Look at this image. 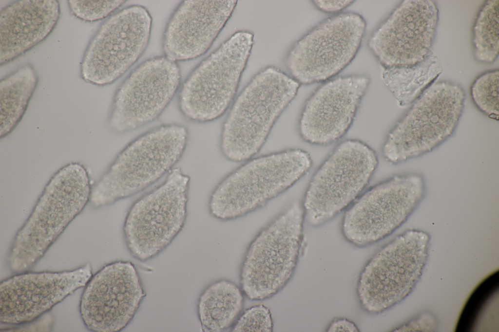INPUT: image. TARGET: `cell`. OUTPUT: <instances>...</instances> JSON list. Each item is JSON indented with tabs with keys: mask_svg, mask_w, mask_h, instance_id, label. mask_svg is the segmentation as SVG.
<instances>
[{
	"mask_svg": "<svg viewBox=\"0 0 499 332\" xmlns=\"http://www.w3.org/2000/svg\"><path fill=\"white\" fill-rule=\"evenodd\" d=\"M181 81L176 62L165 56L137 67L117 89L109 123L116 132H127L156 119L170 102Z\"/></svg>",
	"mask_w": 499,
	"mask_h": 332,
	"instance_id": "5bb4252c",
	"label": "cell"
},
{
	"mask_svg": "<svg viewBox=\"0 0 499 332\" xmlns=\"http://www.w3.org/2000/svg\"><path fill=\"white\" fill-rule=\"evenodd\" d=\"M152 19L140 5L108 18L90 41L81 66L82 78L98 86L113 83L141 56L150 37Z\"/></svg>",
	"mask_w": 499,
	"mask_h": 332,
	"instance_id": "4fadbf2b",
	"label": "cell"
},
{
	"mask_svg": "<svg viewBox=\"0 0 499 332\" xmlns=\"http://www.w3.org/2000/svg\"><path fill=\"white\" fill-rule=\"evenodd\" d=\"M124 0H70L69 7L77 18L89 22L104 19L124 3Z\"/></svg>",
	"mask_w": 499,
	"mask_h": 332,
	"instance_id": "484cf974",
	"label": "cell"
},
{
	"mask_svg": "<svg viewBox=\"0 0 499 332\" xmlns=\"http://www.w3.org/2000/svg\"><path fill=\"white\" fill-rule=\"evenodd\" d=\"M312 165L309 153L300 148L252 158L217 184L210 198L209 212L221 221L245 216L292 186Z\"/></svg>",
	"mask_w": 499,
	"mask_h": 332,
	"instance_id": "277c9868",
	"label": "cell"
},
{
	"mask_svg": "<svg viewBox=\"0 0 499 332\" xmlns=\"http://www.w3.org/2000/svg\"><path fill=\"white\" fill-rule=\"evenodd\" d=\"M184 126L164 125L130 142L92 189L90 202L99 208L145 190L170 172L183 154L188 141Z\"/></svg>",
	"mask_w": 499,
	"mask_h": 332,
	"instance_id": "3957f363",
	"label": "cell"
},
{
	"mask_svg": "<svg viewBox=\"0 0 499 332\" xmlns=\"http://www.w3.org/2000/svg\"><path fill=\"white\" fill-rule=\"evenodd\" d=\"M499 0H487L479 11L473 28L474 55L482 63H492L499 53Z\"/></svg>",
	"mask_w": 499,
	"mask_h": 332,
	"instance_id": "cb8c5ba5",
	"label": "cell"
},
{
	"mask_svg": "<svg viewBox=\"0 0 499 332\" xmlns=\"http://www.w3.org/2000/svg\"><path fill=\"white\" fill-rule=\"evenodd\" d=\"M369 83L367 75L354 74L328 81L318 88L300 115L301 138L319 146L340 139L351 126Z\"/></svg>",
	"mask_w": 499,
	"mask_h": 332,
	"instance_id": "ac0fdd59",
	"label": "cell"
},
{
	"mask_svg": "<svg viewBox=\"0 0 499 332\" xmlns=\"http://www.w3.org/2000/svg\"><path fill=\"white\" fill-rule=\"evenodd\" d=\"M429 235L409 230L384 246L368 260L357 283L362 308L377 314L400 302L419 279L425 264Z\"/></svg>",
	"mask_w": 499,
	"mask_h": 332,
	"instance_id": "30bf717a",
	"label": "cell"
},
{
	"mask_svg": "<svg viewBox=\"0 0 499 332\" xmlns=\"http://www.w3.org/2000/svg\"><path fill=\"white\" fill-rule=\"evenodd\" d=\"M273 321L269 309L263 304L247 309L234 323L232 332H271Z\"/></svg>",
	"mask_w": 499,
	"mask_h": 332,
	"instance_id": "4316f807",
	"label": "cell"
},
{
	"mask_svg": "<svg viewBox=\"0 0 499 332\" xmlns=\"http://www.w3.org/2000/svg\"><path fill=\"white\" fill-rule=\"evenodd\" d=\"M299 87L292 76L274 67L256 74L236 98L223 123L220 146L224 156L240 162L258 153Z\"/></svg>",
	"mask_w": 499,
	"mask_h": 332,
	"instance_id": "7a4b0ae2",
	"label": "cell"
},
{
	"mask_svg": "<svg viewBox=\"0 0 499 332\" xmlns=\"http://www.w3.org/2000/svg\"><path fill=\"white\" fill-rule=\"evenodd\" d=\"M466 95L459 84L434 83L388 133L384 158L396 164L432 151L450 138L462 115Z\"/></svg>",
	"mask_w": 499,
	"mask_h": 332,
	"instance_id": "5b68a950",
	"label": "cell"
},
{
	"mask_svg": "<svg viewBox=\"0 0 499 332\" xmlns=\"http://www.w3.org/2000/svg\"><path fill=\"white\" fill-rule=\"evenodd\" d=\"M378 165L366 143L348 139L339 144L312 176L302 203L305 221L321 226L347 209L362 194Z\"/></svg>",
	"mask_w": 499,
	"mask_h": 332,
	"instance_id": "52a82bcc",
	"label": "cell"
},
{
	"mask_svg": "<svg viewBox=\"0 0 499 332\" xmlns=\"http://www.w3.org/2000/svg\"><path fill=\"white\" fill-rule=\"evenodd\" d=\"M473 103L483 114L490 118L499 120V71H489L478 76L470 88Z\"/></svg>",
	"mask_w": 499,
	"mask_h": 332,
	"instance_id": "d4e9b609",
	"label": "cell"
},
{
	"mask_svg": "<svg viewBox=\"0 0 499 332\" xmlns=\"http://www.w3.org/2000/svg\"><path fill=\"white\" fill-rule=\"evenodd\" d=\"M38 81L35 68L27 64L0 81V137L10 134L23 117Z\"/></svg>",
	"mask_w": 499,
	"mask_h": 332,
	"instance_id": "603a6c76",
	"label": "cell"
},
{
	"mask_svg": "<svg viewBox=\"0 0 499 332\" xmlns=\"http://www.w3.org/2000/svg\"><path fill=\"white\" fill-rule=\"evenodd\" d=\"M382 69V80L401 107L411 105L436 82L442 71L441 60L432 53L412 65Z\"/></svg>",
	"mask_w": 499,
	"mask_h": 332,
	"instance_id": "7402d4cb",
	"label": "cell"
},
{
	"mask_svg": "<svg viewBox=\"0 0 499 332\" xmlns=\"http://www.w3.org/2000/svg\"><path fill=\"white\" fill-rule=\"evenodd\" d=\"M438 21L433 0H403L371 35L369 48L383 67L417 64L432 53Z\"/></svg>",
	"mask_w": 499,
	"mask_h": 332,
	"instance_id": "2e32d148",
	"label": "cell"
},
{
	"mask_svg": "<svg viewBox=\"0 0 499 332\" xmlns=\"http://www.w3.org/2000/svg\"><path fill=\"white\" fill-rule=\"evenodd\" d=\"M190 178L173 168L164 182L136 200L123 225L125 241L133 257L145 261L165 249L183 229L187 217Z\"/></svg>",
	"mask_w": 499,
	"mask_h": 332,
	"instance_id": "9c48e42d",
	"label": "cell"
},
{
	"mask_svg": "<svg viewBox=\"0 0 499 332\" xmlns=\"http://www.w3.org/2000/svg\"><path fill=\"white\" fill-rule=\"evenodd\" d=\"M366 23L354 12L330 17L315 26L293 45L286 64L300 84L328 80L353 60L360 47Z\"/></svg>",
	"mask_w": 499,
	"mask_h": 332,
	"instance_id": "7c38bea8",
	"label": "cell"
},
{
	"mask_svg": "<svg viewBox=\"0 0 499 332\" xmlns=\"http://www.w3.org/2000/svg\"><path fill=\"white\" fill-rule=\"evenodd\" d=\"M425 191L423 178L413 173L395 175L370 187L346 209L343 236L359 247L381 240L407 220Z\"/></svg>",
	"mask_w": 499,
	"mask_h": 332,
	"instance_id": "8fae6325",
	"label": "cell"
},
{
	"mask_svg": "<svg viewBox=\"0 0 499 332\" xmlns=\"http://www.w3.org/2000/svg\"><path fill=\"white\" fill-rule=\"evenodd\" d=\"M92 189L88 171L78 163L52 176L13 240L7 258L13 273L28 271L42 258L90 201Z\"/></svg>",
	"mask_w": 499,
	"mask_h": 332,
	"instance_id": "6da1fadb",
	"label": "cell"
},
{
	"mask_svg": "<svg viewBox=\"0 0 499 332\" xmlns=\"http://www.w3.org/2000/svg\"><path fill=\"white\" fill-rule=\"evenodd\" d=\"M60 15L57 0L15 1L0 12V64L15 59L44 40Z\"/></svg>",
	"mask_w": 499,
	"mask_h": 332,
	"instance_id": "ffe728a7",
	"label": "cell"
},
{
	"mask_svg": "<svg viewBox=\"0 0 499 332\" xmlns=\"http://www.w3.org/2000/svg\"><path fill=\"white\" fill-rule=\"evenodd\" d=\"M253 39L250 32L234 33L193 71L179 93V109L186 118L209 122L225 112L236 93Z\"/></svg>",
	"mask_w": 499,
	"mask_h": 332,
	"instance_id": "ba28073f",
	"label": "cell"
},
{
	"mask_svg": "<svg viewBox=\"0 0 499 332\" xmlns=\"http://www.w3.org/2000/svg\"><path fill=\"white\" fill-rule=\"evenodd\" d=\"M353 0H313L315 6L323 12L335 13L341 12L353 3Z\"/></svg>",
	"mask_w": 499,
	"mask_h": 332,
	"instance_id": "83f0119b",
	"label": "cell"
},
{
	"mask_svg": "<svg viewBox=\"0 0 499 332\" xmlns=\"http://www.w3.org/2000/svg\"><path fill=\"white\" fill-rule=\"evenodd\" d=\"M326 331L328 332H359V330L356 324L348 319L337 318L329 324Z\"/></svg>",
	"mask_w": 499,
	"mask_h": 332,
	"instance_id": "f1b7e54d",
	"label": "cell"
},
{
	"mask_svg": "<svg viewBox=\"0 0 499 332\" xmlns=\"http://www.w3.org/2000/svg\"><path fill=\"white\" fill-rule=\"evenodd\" d=\"M146 293L134 264H108L92 276L82 294L79 312L90 331L116 332L124 329L138 309Z\"/></svg>",
	"mask_w": 499,
	"mask_h": 332,
	"instance_id": "9a60e30c",
	"label": "cell"
},
{
	"mask_svg": "<svg viewBox=\"0 0 499 332\" xmlns=\"http://www.w3.org/2000/svg\"><path fill=\"white\" fill-rule=\"evenodd\" d=\"M237 0L182 1L171 16L164 33L165 56L176 62L205 54L230 18Z\"/></svg>",
	"mask_w": 499,
	"mask_h": 332,
	"instance_id": "d6986e66",
	"label": "cell"
},
{
	"mask_svg": "<svg viewBox=\"0 0 499 332\" xmlns=\"http://www.w3.org/2000/svg\"><path fill=\"white\" fill-rule=\"evenodd\" d=\"M242 292L235 283L225 279L206 288L197 303L202 331L220 332L234 324L243 308Z\"/></svg>",
	"mask_w": 499,
	"mask_h": 332,
	"instance_id": "44dd1931",
	"label": "cell"
},
{
	"mask_svg": "<svg viewBox=\"0 0 499 332\" xmlns=\"http://www.w3.org/2000/svg\"><path fill=\"white\" fill-rule=\"evenodd\" d=\"M304 221L302 203L294 202L250 242L240 274L242 290L250 299L270 298L291 278L302 244Z\"/></svg>",
	"mask_w": 499,
	"mask_h": 332,
	"instance_id": "8992f818",
	"label": "cell"
},
{
	"mask_svg": "<svg viewBox=\"0 0 499 332\" xmlns=\"http://www.w3.org/2000/svg\"><path fill=\"white\" fill-rule=\"evenodd\" d=\"M93 276L90 263L62 272L17 273L0 284V322L18 326L33 321L79 288Z\"/></svg>",
	"mask_w": 499,
	"mask_h": 332,
	"instance_id": "e0dca14e",
	"label": "cell"
}]
</instances>
